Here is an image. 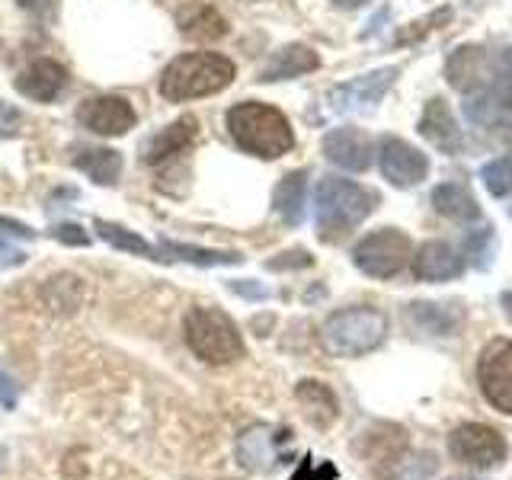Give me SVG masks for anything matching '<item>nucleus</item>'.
<instances>
[{
  "label": "nucleus",
  "mask_w": 512,
  "mask_h": 480,
  "mask_svg": "<svg viewBox=\"0 0 512 480\" xmlns=\"http://www.w3.org/2000/svg\"><path fill=\"white\" fill-rule=\"evenodd\" d=\"M317 68H320V58L308 45H285L266 61V68L260 71V80L263 84H272V80H292L301 74H311Z\"/></svg>",
  "instance_id": "20"
},
{
  "label": "nucleus",
  "mask_w": 512,
  "mask_h": 480,
  "mask_svg": "<svg viewBox=\"0 0 512 480\" xmlns=\"http://www.w3.org/2000/svg\"><path fill=\"white\" fill-rule=\"evenodd\" d=\"M477 384L487 404L512 416V340H490L477 359Z\"/></svg>",
  "instance_id": "9"
},
{
  "label": "nucleus",
  "mask_w": 512,
  "mask_h": 480,
  "mask_svg": "<svg viewBox=\"0 0 512 480\" xmlns=\"http://www.w3.org/2000/svg\"><path fill=\"white\" fill-rule=\"evenodd\" d=\"M26 13H32L36 20H42V23H52L55 16H58V4L61 0H16Z\"/></svg>",
  "instance_id": "34"
},
{
  "label": "nucleus",
  "mask_w": 512,
  "mask_h": 480,
  "mask_svg": "<svg viewBox=\"0 0 512 480\" xmlns=\"http://www.w3.org/2000/svg\"><path fill=\"white\" fill-rule=\"evenodd\" d=\"M480 180H484V186L490 189V196H496V199L509 196L512 192V154L490 160V164L480 170Z\"/></svg>",
  "instance_id": "30"
},
{
  "label": "nucleus",
  "mask_w": 512,
  "mask_h": 480,
  "mask_svg": "<svg viewBox=\"0 0 512 480\" xmlns=\"http://www.w3.org/2000/svg\"><path fill=\"white\" fill-rule=\"evenodd\" d=\"M493 74V58L477 45H464L448 61V84L458 87L464 96L480 90Z\"/></svg>",
  "instance_id": "17"
},
{
  "label": "nucleus",
  "mask_w": 512,
  "mask_h": 480,
  "mask_svg": "<svg viewBox=\"0 0 512 480\" xmlns=\"http://www.w3.org/2000/svg\"><path fill=\"white\" fill-rule=\"evenodd\" d=\"M32 237H36V231L26 228L23 221L0 215V263H4V266H23L26 263V250L20 244H29Z\"/></svg>",
  "instance_id": "26"
},
{
  "label": "nucleus",
  "mask_w": 512,
  "mask_h": 480,
  "mask_svg": "<svg viewBox=\"0 0 512 480\" xmlns=\"http://www.w3.org/2000/svg\"><path fill=\"white\" fill-rule=\"evenodd\" d=\"M333 4H340V7H362L365 0H333Z\"/></svg>",
  "instance_id": "41"
},
{
  "label": "nucleus",
  "mask_w": 512,
  "mask_h": 480,
  "mask_svg": "<svg viewBox=\"0 0 512 480\" xmlns=\"http://www.w3.org/2000/svg\"><path fill=\"white\" fill-rule=\"evenodd\" d=\"M183 333L196 359L208 365H231L247 352L237 324L221 308H192L183 320Z\"/></svg>",
  "instance_id": "5"
},
{
  "label": "nucleus",
  "mask_w": 512,
  "mask_h": 480,
  "mask_svg": "<svg viewBox=\"0 0 512 480\" xmlns=\"http://www.w3.org/2000/svg\"><path fill=\"white\" fill-rule=\"evenodd\" d=\"M304 199H308V173L295 170L279 180L276 192H272V208H276V215L288 228H298L304 221Z\"/></svg>",
  "instance_id": "21"
},
{
  "label": "nucleus",
  "mask_w": 512,
  "mask_h": 480,
  "mask_svg": "<svg viewBox=\"0 0 512 480\" xmlns=\"http://www.w3.org/2000/svg\"><path fill=\"white\" fill-rule=\"evenodd\" d=\"M464 112L474 125L500 128L512 122V48L493 58V74L480 90L468 93Z\"/></svg>",
  "instance_id": "6"
},
{
  "label": "nucleus",
  "mask_w": 512,
  "mask_h": 480,
  "mask_svg": "<svg viewBox=\"0 0 512 480\" xmlns=\"http://www.w3.org/2000/svg\"><path fill=\"white\" fill-rule=\"evenodd\" d=\"M55 240H61V244H71V247H87L90 244V234L80 228V224H58V228L52 231Z\"/></svg>",
  "instance_id": "36"
},
{
  "label": "nucleus",
  "mask_w": 512,
  "mask_h": 480,
  "mask_svg": "<svg viewBox=\"0 0 512 480\" xmlns=\"http://www.w3.org/2000/svg\"><path fill=\"white\" fill-rule=\"evenodd\" d=\"M180 23V32L192 42H215L221 36H228V20L208 4H189L176 16Z\"/></svg>",
  "instance_id": "22"
},
{
  "label": "nucleus",
  "mask_w": 512,
  "mask_h": 480,
  "mask_svg": "<svg viewBox=\"0 0 512 480\" xmlns=\"http://www.w3.org/2000/svg\"><path fill=\"white\" fill-rule=\"evenodd\" d=\"M228 132L253 157L276 160L295 148V132L276 106L266 103H237L228 109Z\"/></svg>",
  "instance_id": "2"
},
{
  "label": "nucleus",
  "mask_w": 512,
  "mask_h": 480,
  "mask_svg": "<svg viewBox=\"0 0 512 480\" xmlns=\"http://www.w3.org/2000/svg\"><path fill=\"white\" fill-rule=\"evenodd\" d=\"M295 397H298V404H301L304 420H308L314 429L333 426L336 413H340V404H336V394L327 388L324 381H311V378L308 381H298Z\"/></svg>",
  "instance_id": "19"
},
{
  "label": "nucleus",
  "mask_w": 512,
  "mask_h": 480,
  "mask_svg": "<svg viewBox=\"0 0 512 480\" xmlns=\"http://www.w3.org/2000/svg\"><path fill=\"white\" fill-rule=\"evenodd\" d=\"M45 304L48 308H61V311H74L80 304V295H84V285H80V279L74 276H55L45 282Z\"/></svg>",
  "instance_id": "29"
},
{
  "label": "nucleus",
  "mask_w": 512,
  "mask_h": 480,
  "mask_svg": "<svg viewBox=\"0 0 512 480\" xmlns=\"http://www.w3.org/2000/svg\"><path fill=\"white\" fill-rule=\"evenodd\" d=\"M231 292L244 295V298H266L269 295L263 285H253V282H231Z\"/></svg>",
  "instance_id": "39"
},
{
  "label": "nucleus",
  "mask_w": 512,
  "mask_h": 480,
  "mask_svg": "<svg viewBox=\"0 0 512 480\" xmlns=\"http://www.w3.org/2000/svg\"><path fill=\"white\" fill-rule=\"evenodd\" d=\"M397 68H378V71H368L362 77H352L346 84L333 87L327 103L333 112H362V109H372L384 93L394 87L397 80Z\"/></svg>",
  "instance_id": "10"
},
{
  "label": "nucleus",
  "mask_w": 512,
  "mask_h": 480,
  "mask_svg": "<svg viewBox=\"0 0 512 480\" xmlns=\"http://www.w3.org/2000/svg\"><path fill=\"white\" fill-rule=\"evenodd\" d=\"M432 208H436L442 218H452V221H477L480 218L477 199L458 183H442L432 189Z\"/></svg>",
  "instance_id": "24"
},
{
  "label": "nucleus",
  "mask_w": 512,
  "mask_h": 480,
  "mask_svg": "<svg viewBox=\"0 0 512 480\" xmlns=\"http://www.w3.org/2000/svg\"><path fill=\"white\" fill-rule=\"evenodd\" d=\"M500 301H503V311H506V314H509V320H512V292H506Z\"/></svg>",
  "instance_id": "40"
},
{
  "label": "nucleus",
  "mask_w": 512,
  "mask_h": 480,
  "mask_svg": "<svg viewBox=\"0 0 512 480\" xmlns=\"http://www.w3.org/2000/svg\"><path fill=\"white\" fill-rule=\"evenodd\" d=\"M23 132V112L16 106L0 103V138H16Z\"/></svg>",
  "instance_id": "33"
},
{
  "label": "nucleus",
  "mask_w": 512,
  "mask_h": 480,
  "mask_svg": "<svg viewBox=\"0 0 512 480\" xmlns=\"http://www.w3.org/2000/svg\"><path fill=\"white\" fill-rule=\"evenodd\" d=\"M378 167H381L384 180H388L391 186L410 189V186L426 180L429 160H426L423 151H416L413 144H407V141L381 138V144H378Z\"/></svg>",
  "instance_id": "12"
},
{
  "label": "nucleus",
  "mask_w": 512,
  "mask_h": 480,
  "mask_svg": "<svg viewBox=\"0 0 512 480\" xmlns=\"http://www.w3.org/2000/svg\"><path fill=\"white\" fill-rule=\"evenodd\" d=\"M234 80V61L218 52H189L173 58L160 74V96L170 103L221 93Z\"/></svg>",
  "instance_id": "3"
},
{
  "label": "nucleus",
  "mask_w": 512,
  "mask_h": 480,
  "mask_svg": "<svg viewBox=\"0 0 512 480\" xmlns=\"http://www.w3.org/2000/svg\"><path fill=\"white\" fill-rule=\"evenodd\" d=\"M311 253L308 250H292V253H282V260H269L266 269H304V266H311Z\"/></svg>",
  "instance_id": "37"
},
{
  "label": "nucleus",
  "mask_w": 512,
  "mask_h": 480,
  "mask_svg": "<svg viewBox=\"0 0 512 480\" xmlns=\"http://www.w3.org/2000/svg\"><path fill=\"white\" fill-rule=\"evenodd\" d=\"M160 253H164V260H183V263H196V266H237V263H244V256L240 253L205 250V247H192V244H176V240H160Z\"/></svg>",
  "instance_id": "25"
},
{
  "label": "nucleus",
  "mask_w": 512,
  "mask_h": 480,
  "mask_svg": "<svg viewBox=\"0 0 512 480\" xmlns=\"http://www.w3.org/2000/svg\"><path fill=\"white\" fill-rule=\"evenodd\" d=\"M64 87H68V71L52 58L32 61L29 68L16 77V90H20L26 100H36V103H52Z\"/></svg>",
  "instance_id": "16"
},
{
  "label": "nucleus",
  "mask_w": 512,
  "mask_h": 480,
  "mask_svg": "<svg viewBox=\"0 0 512 480\" xmlns=\"http://www.w3.org/2000/svg\"><path fill=\"white\" fill-rule=\"evenodd\" d=\"M410 324L416 330H426L432 336H445L448 330L455 327L452 311H445V304H426V301H416L410 304Z\"/></svg>",
  "instance_id": "27"
},
{
  "label": "nucleus",
  "mask_w": 512,
  "mask_h": 480,
  "mask_svg": "<svg viewBox=\"0 0 512 480\" xmlns=\"http://www.w3.org/2000/svg\"><path fill=\"white\" fill-rule=\"evenodd\" d=\"M199 135V119L196 116H183V119H176L170 122L167 128H160L157 135H151L148 141L141 144V160L148 167H157V164H164V160L176 157V154H183L192 141H196Z\"/></svg>",
  "instance_id": "15"
},
{
  "label": "nucleus",
  "mask_w": 512,
  "mask_h": 480,
  "mask_svg": "<svg viewBox=\"0 0 512 480\" xmlns=\"http://www.w3.org/2000/svg\"><path fill=\"white\" fill-rule=\"evenodd\" d=\"M413 263V276L420 282H448V279H458L468 260L461 256V250H455L452 244H445V240H429L416 256H410Z\"/></svg>",
  "instance_id": "14"
},
{
  "label": "nucleus",
  "mask_w": 512,
  "mask_h": 480,
  "mask_svg": "<svg viewBox=\"0 0 512 480\" xmlns=\"http://www.w3.org/2000/svg\"><path fill=\"white\" fill-rule=\"evenodd\" d=\"M378 208V192L365 189L343 176H324L314 189V215H317V237L336 244L356 224H362Z\"/></svg>",
  "instance_id": "1"
},
{
  "label": "nucleus",
  "mask_w": 512,
  "mask_h": 480,
  "mask_svg": "<svg viewBox=\"0 0 512 480\" xmlns=\"http://www.w3.org/2000/svg\"><path fill=\"white\" fill-rule=\"evenodd\" d=\"M448 452H452L455 461L468 464V468L490 471V468H496V464L506 461L509 445L493 426L461 423L458 429H452V436H448Z\"/></svg>",
  "instance_id": "8"
},
{
  "label": "nucleus",
  "mask_w": 512,
  "mask_h": 480,
  "mask_svg": "<svg viewBox=\"0 0 512 480\" xmlns=\"http://www.w3.org/2000/svg\"><path fill=\"white\" fill-rule=\"evenodd\" d=\"M340 477V471H336V464L330 461H314L311 455H304L298 471L292 474V480H336Z\"/></svg>",
  "instance_id": "32"
},
{
  "label": "nucleus",
  "mask_w": 512,
  "mask_h": 480,
  "mask_svg": "<svg viewBox=\"0 0 512 480\" xmlns=\"http://www.w3.org/2000/svg\"><path fill=\"white\" fill-rule=\"evenodd\" d=\"M74 167L87 173L96 186H116L122 176V154L112 148H84L77 151Z\"/></svg>",
  "instance_id": "23"
},
{
  "label": "nucleus",
  "mask_w": 512,
  "mask_h": 480,
  "mask_svg": "<svg viewBox=\"0 0 512 480\" xmlns=\"http://www.w3.org/2000/svg\"><path fill=\"white\" fill-rule=\"evenodd\" d=\"M16 400H20V391H16L13 378L0 372V404H4L7 410H13V407H16Z\"/></svg>",
  "instance_id": "38"
},
{
  "label": "nucleus",
  "mask_w": 512,
  "mask_h": 480,
  "mask_svg": "<svg viewBox=\"0 0 512 480\" xmlns=\"http://www.w3.org/2000/svg\"><path fill=\"white\" fill-rule=\"evenodd\" d=\"M384 336H388V317L368 304L333 311L320 327V343L336 359L365 356L384 343Z\"/></svg>",
  "instance_id": "4"
},
{
  "label": "nucleus",
  "mask_w": 512,
  "mask_h": 480,
  "mask_svg": "<svg viewBox=\"0 0 512 480\" xmlns=\"http://www.w3.org/2000/svg\"><path fill=\"white\" fill-rule=\"evenodd\" d=\"M93 228L100 231V237L106 240L109 247L125 250V253H138V256H154V250H151L148 240H144L141 234H135V231H125L122 224H112V221L96 218V221H93Z\"/></svg>",
  "instance_id": "28"
},
{
  "label": "nucleus",
  "mask_w": 512,
  "mask_h": 480,
  "mask_svg": "<svg viewBox=\"0 0 512 480\" xmlns=\"http://www.w3.org/2000/svg\"><path fill=\"white\" fill-rule=\"evenodd\" d=\"M324 154L330 164L352 170V173H362L372 167V138H368L362 128H333V132L324 138Z\"/></svg>",
  "instance_id": "13"
},
{
  "label": "nucleus",
  "mask_w": 512,
  "mask_h": 480,
  "mask_svg": "<svg viewBox=\"0 0 512 480\" xmlns=\"http://www.w3.org/2000/svg\"><path fill=\"white\" fill-rule=\"evenodd\" d=\"M77 122L90 128L93 135L122 138L128 128H135V109L125 96H93L77 106Z\"/></svg>",
  "instance_id": "11"
},
{
  "label": "nucleus",
  "mask_w": 512,
  "mask_h": 480,
  "mask_svg": "<svg viewBox=\"0 0 512 480\" xmlns=\"http://www.w3.org/2000/svg\"><path fill=\"white\" fill-rule=\"evenodd\" d=\"M493 240V234H490V228H484V231H477V234H471L468 237V256L477 263V256H480V269H487L490 266V250H487V244Z\"/></svg>",
  "instance_id": "35"
},
{
  "label": "nucleus",
  "mask_w": 512,
  "mask_h": 480,
  "mask_svg": "<svg viewBox=\"0 0 512 480\" xmlns=\"http://www.w3.org/2000/svg\"><path fill=\"white\" fill-rule=\"evenodd\" d=\"M420 135L432 144V148H439L445 154H458L461 151V128L452 116V109H448L445 100H439V96H432V100L426 103L423 109V119H420Z\"/></svg>",
  "instance_id": "18"
},
{
  "label": "nucleus",
  "mask_w": 512,
  "mask_h": 480,
  "mask_svg": "<svg viewBox=\"0 0 512 480\" xmlns=\"http://www.w3.org/2000/svg\"><path fill=\"white\" fill-rule=\"evenodd\" d=\"M4 458H7V448H0V468H4Z\"/></svg>",
  "instance_id": "42"
},
{
  "label": "nucleus",
  "mask_w": 512,
  "mask_h": 480,
  "mask_svg": "<svg viewBox=\"0 0 512 480\" xmlns=\"http://www.w3.org/2000/svg\"><path fill=\"white\" fill-rule=\"evenodd\" d=\"M445 20H452V10H436V13H429L426 20H416L410 23V29H400L397 32V45H407V42H416L420 36H426V32H432L439 23Z\"/></svg>",
  "instance_id": "31"
},
{
  "label": "nucleus",
  "mask_w": 512,
  "mask_h": 480,
  "mask_svg": "<svg viewBox=\"0 0 512 480\" xmlns=\"http://www.w3.org/2000/svg\"><path fill=\"white\" fill-rule=\"evenodd\" d=\"M352 263L372 279H394L410 263V237L397 228H381L352 247Z\"/></svg>",
  "instance_id": "7"
}]
</instances>
